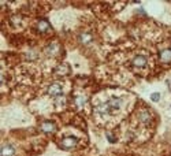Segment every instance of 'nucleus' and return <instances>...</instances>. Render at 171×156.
I'll return each mask as SVG.
<instances>
[{"instance_id": "2", "label": "nucleus", "mask_w": 171, "mask_h": 156, "mask_svg": "<svg viewBox=\"0 0 171 156\" xmlns=\"http://www.w3.org/2000/svg\"><path fill=\"white\" fill-rule=\"evenodd\" d=\"M62 93H63V89L60 83H52V85H49L48 94H51L54 97H58V96H62Z\"/></svg>"}, {"instance_id": "16", "label": "nucleus", "mask_w": 171, "mask_h": 156, "mask_svg": "<svg viewBox=\"0 0 171 156\" xmlns=\"http://www.w3.org/2000/svg\"><path fill=\"white\" fill-rule=\"evenodd\" d=\"M107 138H108V141H110V143H115V141H116L115 137H112L111 134H107Z\"/></svg>"}, {"instance_id": "9", "label": "nucleus", "mask_w": 171, "mask_h": 156, "mask_svg": "<svg viewBox=\"0 0 171 156\" xmlns=\"http://www.w3.org/2000/svg\"><path fill=\"white\" fill-rule=\"evenodd\" d=\"M37 30L41 33H44V32H47V30H49V24L47 21H44V19H41L37 22Z\"/></svg>"}, {"instance_id": "15", "label": "nucleus", "mask_w": 171, "mask_h": 156, "mask_svg": "<svg viewBox=\"0 0 171 156\" xmlns=\"http://www.w3.org/2000/svg\"><path fill=\"white\" fill-rule=\"evenodd\" d=\"M151 99H152V101H159V100H160V94H159V93H152Z\"/></svg>"}, {"instance_id": "3", "label": "nucleus", "mask_w": 171, "mask_h": 156, "mask_svg": "<svg viewBox=\"0 0 171 156\" xmlns=\"http://www.w3.org/2000/svg\"><path fill=\"white\" fill-rule=\"evenodd\" d=\"M122 103H123L122 99H119V97H111L107 101V104L110 105L111 111H115V110H119L120 107H122Z\"/></svg>"}, {"instance_id": "12", "label": "nucleus", "mask_w": 171, "mask_h": 156, "mask_svg": "<svg viewBox=\"0 0 171 156\" xmlns=\"http://www.w3.org/2000/svg\"><path fill=\"white\" fill-rule=\"evenodd\" d=\"M79 41H81L82 44H88V43L92 41V36H90L89 33H83V34L79 36Z\"/></svg>"}, {"instance_id": "5", "label": "nucleus", "mask_w": 171, "mask_h": 156, "mask_svg": "<svg viewBox=\"0 0 171 156\" xmlns=\"http://www.w3.org/2000/svg\"><path fill=\"white\" fill-rule=\"evenodd\" d=\"M131 63L134 67H144L147 64V58L142 55H137V56H134V59H133Z\"/></svg>"}, {"instance_id": "7", "label": "nucleus", "mask_w": 171, "mask_h": 156, "mask_svg": "<svg viewBox=\"0 0 171 156\" xmlns=\"http://www.w3.org/2000/svg\"><path fill=\"white\" fill-rule=\"evenodd\" d=\"M15 153V148L13 145H3L2 148V156H14Z\"/></svg>"}, {"instance_id": "8", "label": "nucleus", "mask_w": 171, "mask_h": 156, "mask_svg": "<svg viewBox=\"0 0 171 156\" xmlns=\"http://www.w3.org/2000/svg\"><path fill=\"white\" fill-rule=\"evenodd\" d=\"M41 130L44 133H52L55 132V123L54 122H44L41 125Z\"/></svg>"}, {"instance_id": "13", "label": "nucleus", "mask_w": 171, "mask_h": 156, "mask_svg": "<svg viewBox=\"0 0 171 156\" xmlns=\"http://www.w3.org/2000/svg\"><path fill=\"white\" fill-rule=\"evenodd\" d=\"M56 73L58 74H67L68 73V67H67V64H60V66L56 68Z\"/></svg>"}, {"instance_id": "4", "label": "nucleus", "mask_w": 171, "mask_h": 156, "mask_svg": "<svg viewBox=\"0 0 171 156\" xmlns=\"http://www.w3.org/2000/svg\"><path fill=\"white\" fill-rule=\"evenodd\" d=\"M96 112L100 114V115H107V114L111 112V108L107 103H100L99 105H96Z\"/></svg>"}, {"instance_id": "6", "label": "nucleus", "mask_w": 171, "mask_h": 156, "mask_svg": "<svg viewBox=\"0 0 171 156\" xmlns=\"http://www.w3.org/2000/svg\"><path fill=\"white\" fill-rule=\"evenodd\" d=\"M159 56H160L162 62L170 63L171 62V49H162L160 54H159Z\"/></svg>"}, {"instance_id": "14", "label": "nucleus", "mask_w": 171, "mask_h": 156, "mask_svg": "<svg viewBox=\"0 0 171 156\" xmlns=\"http://www.w3.org/2000/svg\"><path fill=\"white\" fill-rule=\"evenodd\" d=\"M85 101H86V97H85V96H79V97L75 99V104H77L78 107H81V105H82Z\"/></svg>"}, {"instance_id": "10", "label": "nucleus", "mask_w": 171, "mask_h": 156, "mask_svg": "<svg viewBox=\"0 0 171 156\" xmlns=\"http://www.w3.org/2000/svg\"><path fill=\"white\" fill-rule=\"evenodd\" d=\"M58 51H59V45L56 43L49 44L47 47V49H45V52H47L48 55H55V54H58Z\"/></svg>"}, {"instance_id": "11", "label": "nucleus", "mask_w": 171, "mask_h": 156, "mask_svg": "<svg viewBox=\"0 0 171 156\" xmlns=\"http://www.w3.org/2000/svg\"><path fill=\"white\" fill-rule=\"evenodd\" d=\"M138 118H140V121H141L142 123H148L151 121V114H149V111H141Z\"/></svg>"}, {"instance_id": "1", "label": "nucleus", "mask_w": 171, "mask_h": 156, "mask_svg": "<svg viewBox=\"0 0 171 156\" xmlns=\"http://www.w3.org/2000/svg\"><path fill=\"white\" fill-rule=\"evenodd\" d=\"M77 144H78V140L75 138V137H66V138L62 140L60 145H62V148H64V149H71V148L77 147Z\"/></svg>"}]
</instances>
